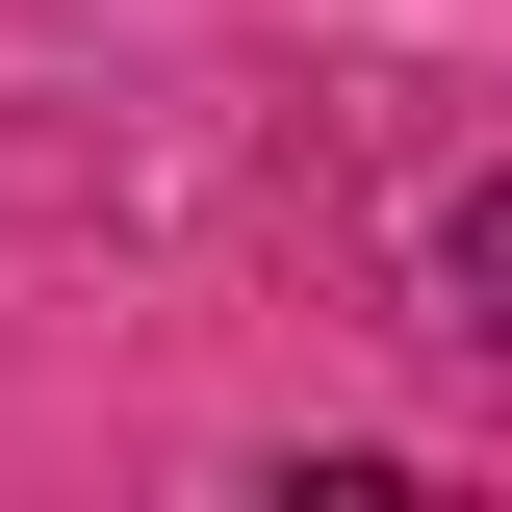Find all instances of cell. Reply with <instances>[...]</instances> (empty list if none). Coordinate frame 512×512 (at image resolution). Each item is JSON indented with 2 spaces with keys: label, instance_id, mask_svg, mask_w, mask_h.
<instances>
[]
</instances>
